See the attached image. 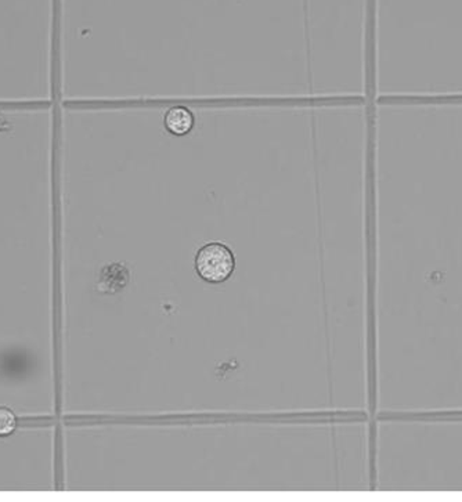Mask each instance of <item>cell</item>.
Returning a JSON list of instances; mask_svg holds the SVG:
<instances>
[{"label":"cell","instance_id":"cell-1","mask_svg":"<svg viewBox=\"0 0 462 502\" xmlns=\"http://www.w3.org/2000/svg\"><path fill=\"white\" fill-rule=\"evenodd\" d=\"M235 269V259L231 249L220 242L204 245L196 255V270L198 276L211 284L227 281Z\"/></svg>","mask_w":462,"mask_h":502},{"label":"cell","instance_id":"cell-3","mask_svg":"<svg viewBox=\"0 0 462 502\" xmlns=\"http://www.w3.org/2000/svg\"><path fill=\"white\" fill-rule=\"evenodd\" d=\"M16 429V417L8 408H0V436H8Z\"/></svg>","mask_w":462,"mask_h":502},{"label":"cell","instance_id":"cell-2","mask_svg":"<svg viewBox=\"0 0 462 502\" xmlns=\"http://www.w3.org/2000/svg\"><path fill=\"white\" fill-rule=\"evenodd\" d=\"M193 124H194L193 113L185 107H174L165 115L167 129L176 136H182L190 132Z\"/></svg>","mask_w":462,"mask_h":502}]
</instances>
